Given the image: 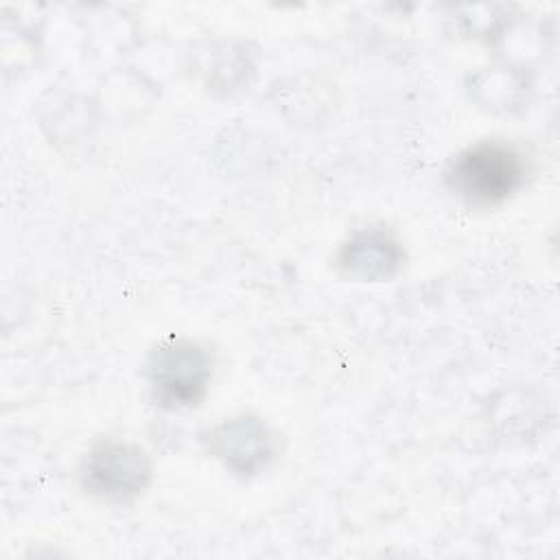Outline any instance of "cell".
Masks as SVG:
<instances>
[{
  "label": "cell",
  "instance_id": "obj_4",
  "mask_svg": "<svg viewBox=\"0 0 560 560\" xmlns=\"http://www.w3.org/2000/svg\"><path fill=\"white\" fill-rule=\"evenodd\" d=\"M208 448L238 475H254L273 457V435L252 416L230 418L208 433Z\"/></svg>",
  "mask_w": 560,
  "mask_h": 560
},
{
  "label": "cell",
  "instance_id": "obj_1",
  "mask_svg": "<svg viewBox=\"0 0 560 560\" xmlns=\"http://www.w3.org/2000/svg\"><path fill=\"white\" fill-rule=\"evenodd\" d=\"M525 160L512 144L488 140L457 153L446 171L451 190L466 203L488 208L510 199L525 182Z\"/></svg>",
  "mask_w": 560,
  "mask_h": 560
},
{
  "label": "cell",
  "instance_id": "obj_2",
  "mask_svg": "<svg viewBox=\"0 0 560 560\" xmlns=\"http://www.w3.org/2000/svg\"><path fill=\"white\" fill-rule=\"evenodd\" d=\"M212 374V357L190 339H168L149 359V383L155 402L168 409L197 405Z\"/></svg>",
  "mask_w": 560,
  "mask_h": 560
},
{
  "label": "cell",
  "instance_id": "obj_5",
  "mask_svg": "<svg viewBox=\"0 0 560 560\" xmlns=\"http://www.w3.org/2000/svg\"><path fill=\"white\" fill-rule=\"evenodd\" d=\"M400 262L402 252L398 243L381 230L354 234L339 254V265L346 269V273L361 280L389 278L398 271Z\"/></svg>",
  "mask_w": 560,
  "mask_h": 560
},
{
  "label": "cell",
  "instance_id": "obj_3",
  "mask_svg": "<svg viewBox=\"0 0 560 560\" xmlns=\"http://www.w3.org/2000/svg\"><path fill=\"white\" fill-rule=\"evenodd\" d=\"M83 486L109 501H127L140 494L151 479V464L142 448L125 442L98 444L83 464Z\"/></svg>",
  "mask_w": 560,
  "mask_h": 560
}]
</instances>
